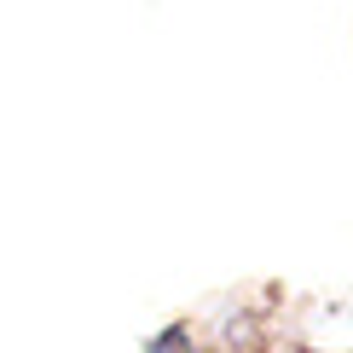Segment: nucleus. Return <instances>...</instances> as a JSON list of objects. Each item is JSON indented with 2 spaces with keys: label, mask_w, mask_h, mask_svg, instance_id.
<instances>
[{
  "label": "nucleus",
  "mask_w": 353,
  "mask_h": 353,
  "mask_svg": "<svg viewBox=\"0 0 353 353\" xmlns=\"http://www.w3.org/2000/svg\"><path fill=\"white\" fill-rule=\"evenodd\" d=\"M145 353H191V336H185V330H163Z\"/></svg>",
  "instance_id": "f257e3e1"
}]
</instances>
